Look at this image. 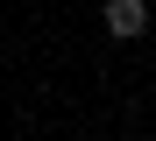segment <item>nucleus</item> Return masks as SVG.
I'll return each instance as SVG.
<instances>
[{
	"label": "nucleus",
	"mask_w": 156,
	"mask_h": 141,
	"mask_svg": "<svg viewBox=\"0 0 156 141\" xmlns=\"http://www.w3.org/2000/svg\"><path fill=\"white\" fill-rule=\"evenodd\" d=\"M99 21H107L114 42H142V35H149V7H142V0H107Z\"/></svg>",
	"instance_id": "f257e3e1"
}]
</instances>
